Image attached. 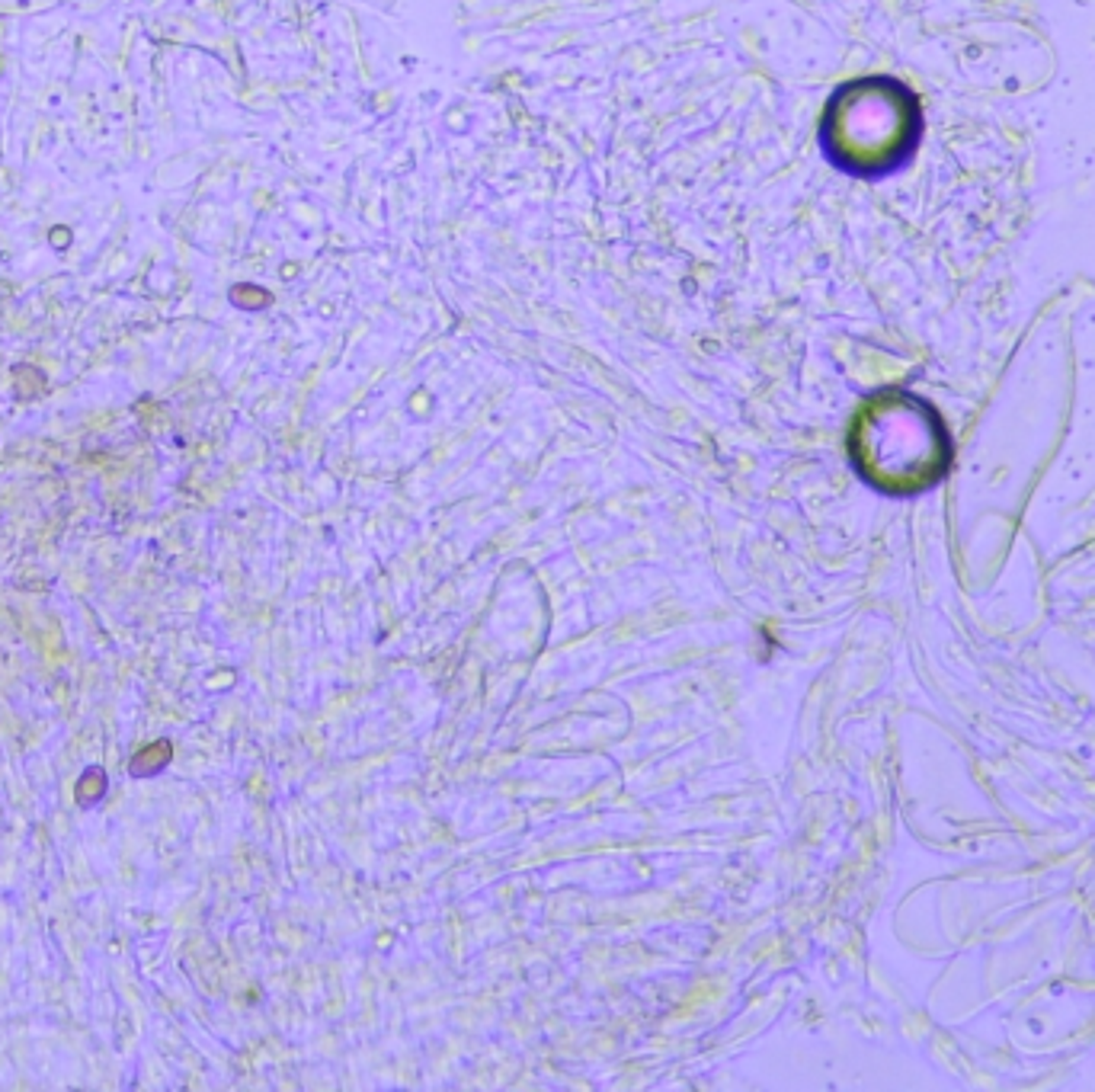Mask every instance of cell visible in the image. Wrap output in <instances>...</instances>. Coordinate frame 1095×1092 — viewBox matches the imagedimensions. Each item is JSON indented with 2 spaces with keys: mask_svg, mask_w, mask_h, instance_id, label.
I'll return each instance as SVG.
<instances>
[{
  "mask_svg": "<svg viewBox=\"0 0 1095 1092\" xmlns=\"http://www.w3.org/2000/svg\"><path fill=\"white\" fill-rule=\"evenodd\" d=\"M106 789H110V775H106L103 765H86L74 782V804L90 811L106 798Z\"/></svg>",
  "mask_w": 1095,
  "mask_h": 1092,
  "instance_id": "4",
  "label": "cell"
},
{
  "mask_svg": "<svg viewBox=\"0 0 1095 1092\" xmlns=\"http://www.w3.org/2000/svg\"><path fill=\"white\" fill-rule=\"evenodd\" d=\"M173 760V740L167 737H160V740H151L138 746V750L132 753L129 760V775L132 779H148V775H158L170 765Z\"/></svg>",
  "mask_w": 1095,
  "mask_h": 1092,
  "instance_id": "3",
  "label": "cell"
},
{
  "mask_svg": "<svg viewBox=\"0 0 1095 1092\" xmlns=\"http://www.w3.org/2000/svg\"><path fill=\"white\" fill-rule=\"evenodd\" d=\"M859 474L884 494L936 487L951 465V439L938 410L907 391H884L859 410L849 436Z\"/></svg>",
  "mask_w": 1095,
  "mask_h": 1092,
  "instance_id": "1",
  "label": "cell"
},
{
  "mask_svg": "<svg viewBox=\"0 0 1095 1092\" xmlns=\"http://www.w3.org/2000/svg\"><path fill=\"white\" fill-rule=\"evenodd\" d=\"M922 135L919 97L897 78H859L826 103L820 138L836 167L859 177H884L912 158Z\"/></svg>",
  "mask_w": 1095,
  "mask_h": 1092,
  "instance_id": "2",
  "label": "cell"
}]
</instances>
